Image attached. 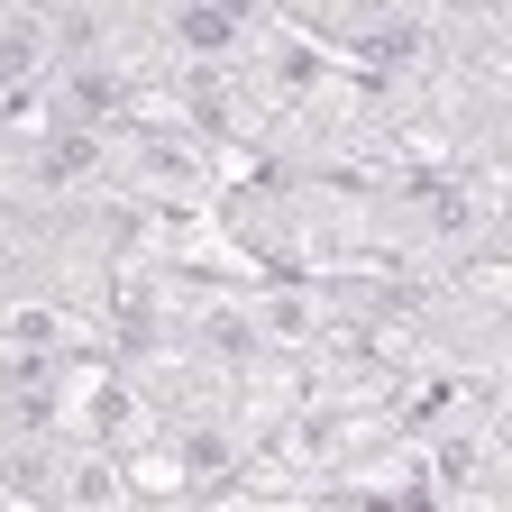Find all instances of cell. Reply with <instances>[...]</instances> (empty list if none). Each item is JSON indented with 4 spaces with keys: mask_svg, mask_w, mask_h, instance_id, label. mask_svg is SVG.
I'll list each match as a JSON object with an SVG mask.
<instances>
[{
    "mask_svg": "<svg viewBox=\"0 0 512 512\" xmlns=\"http://www.w3.org/2000/svg\"><path fill=\"white\" fill-rule=\"evenodd\" d=\"M0 311H10V266H0Z\"/></svg>",
    "mask_w": 512,
    "mask_h": 512,
    "instance_id": "6da1fadb",
    "label": "cell"
}]
</instances>
